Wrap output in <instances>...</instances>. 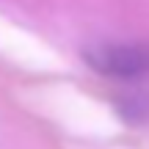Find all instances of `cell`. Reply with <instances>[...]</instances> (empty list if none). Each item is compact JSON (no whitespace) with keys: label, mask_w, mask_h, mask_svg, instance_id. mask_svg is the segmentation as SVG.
<instances>
[{"label":"cell","mask_w":149,"mask_h":149,"mask_svg":"<svg viewBox=\"0 0 149 149\" xmlns=\"http://www.w3.org/2000/svg\"><path fill=\"white\" fill-rule=\"evenodd\" d=\"M83 58L100 74L130 80L149 72V44H94Z\"/></svg>","instance_id":"cell-1"}]
</instances>
